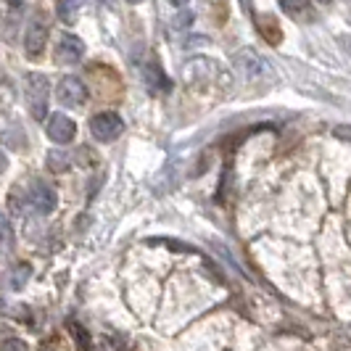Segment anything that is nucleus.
Instances as JSON below:
<instances>
[{
  "label": "nucleus",
  "mask_w": 351,
  "mask_h": 351,
  "mask_svg": "<svg viewBox=\"0 0 351 351\" xmlns=\"http://www.w3.org/2000/svg\"><path fill=\"white\" fill-rule=\"evenodd\" d=\"M130 3H141V0H130Z\"/></svg>",
  "instance_id": "nucleus-19"
},
{
  "label": "nucleus",
  "mask_w": 351,
  "mask_h": 351,
  "mask_svg": "<svg viewBox=\"0 0 351 351\" xmlns=\"http://www.w3.org/2000/svg\"><path fill=\"white\" fill-rule=\"evenodd\" d=\"M56 98H58V104L74 108V106H82L88 101V88L80 77H64L56 88Z\"/></svg>",
  "instance_id": "nucleus-3"
},
{
  "label": "nucleus",
  "mask_w": 351,
  "mask_h": 351,
  "mask_svg": "<svg viewBox=\"0 0 351 351\" xmlns=\"http://www.w3.org/2000/svg\"><path fill=\"white\" fill-rule=\"evenodd\" d=\"M282 11H288L291 16L309 19L312 16V3L309 0H280Z\"/></svg>",
  "instance_id": "nucleus-9"
},
{
  "label": "nucleus",
  "mask_w": 351,
  "mask_h": 351,
  "mask_svg": "<svg viewBox=\"0 0 351 351\" xmlns=\"http://www.w3.org/2000/svg\"><path fill=\"white\" fill-rule=\"evenodd\" d=\"M48 93H51V85L43 74L27 77V101H29V111L35 119H45L48 114Z\"/></svg>",
  "instance_id": "nucleus-1"
},
{
  "label": "nucleus",
  "mask_w": 351,
  "mask_h": 351,
  "mask_svg": "<svg viewBox=\"0 0 351 351\" xmlns=\"http://www.w3.org/2000/svg\"><path fill=\"white\" fill-rule=\"evenodd\" d=\"M29 206L37 214H51L56 209V191L48 188L45 182H32V188H29Z\"/></svg>",
  "instance_id": "nucleus-6"
},
{
  "label": "nucleus",
  "mask_w": 351,
  "mask_h": 351,
  "mask_svg": "<svg viewBox=\"0 0 351 351\" xmlns=\"http://www.w3.org/2000/svg\"><path fill=\"white\" fill-rule=\"evenodd\" d=\"M69 330H71V335H74V338H80V346H82V349H90V338L85 335V330H82L80 325L69 322Z\"/></svg>",
  "instance_id": "nucleus-14"
},
{
  "label": "nucleus",
  "mask_w": 351,
  "mask_h": 351,
  "mask_svg": "<svg viewBox=\"0 0 351 351\" xmlns=\"http://www.w3.org/2000/svg\"><path fill=\"white\" fill-rule=\"evenodd\" d=\"M172 3H175L177 8H180V5H188V0H172Z\"/></svg>",
  "instance_id": "nucleus-18"
},
{
  "label": "nucleus",
  "mask_w": 351,
  "mask_h": 351,
  "mask_svg": "<svg viewBox=\"0 0 351 351\" xmlns=\"http://www.w3.org/2000/svg\"><path fill=\"white\" fill-rule=\"evenodd\" d=\"M11 246H14V228H11L8 217L0 214V254L11 251Z\"/></svg>",
  "instance_id": "nucleus-10"
},
{
  "label": "nucleus",
  "mask_w": 351,
  "mask_h": 351,
  "mask_svg": "<svg viewBox=\"0 0 351 351\" xmlns=\"http://www.w3.org/2000/svg\"><path fill=\"white\" fill-rule=\"evenodd\" d=\"M124 130V122L119 114H114V111H104V114H95L93 119H90V132H93V138L101 143H111L117 141L119 135H122Z\"/></svg>",
  "instance_id": "nucleus-2"
},
{
  "label": "nucleus",
  "mask_w": 351,
  "mask_h": 351,
  "mask_svg": "<svg viewBox=\"0 0 351 351\" xmlns=\"http://www.w3.org/2000/svg\"><path fill=\"white\" fill-rule=\"evenodd\" d=\"M143 74H145V80H148V85H154V88H164V90L169 88V85L164 82V80H167V77H164V71L156 69V64H154V61H151V64H148V66L143 69Z\"/></svg>",
  "instance_id": "nucleus-11"
},
{
  "label": "nucleus",
  "mask_w": 351,
  "mask_h": 351,
  "mask_svg": "<svg viewBox=\"0 0 351 351\" xmlns=\"http://www.w3.org/2000/svg\"><path fill=\"white\" fill-rule=\"evenodd\" d=\"M45 40H48V29H45L40 21H35V24H29V27H27V35H24V48H27V53H29V56H40V53H43V48H45Z\"/></svg>",
  "instance_id": "nucleus-7"
},
{
  "label": "nucleus",
  "mask_w": 351,
  "mask_h": 351,
  "mask_svg": "<svg viewBox=\"0 0 351 351\" xmlns=\"http://www.w3.org/2000/svg\"><path fill=\"white\" fill-rule=\"evenodd\" d=\"M45 130H48V138L53 143H71L77 135V124L71 122L66 114H53L45 124Z\"/></svg>",
  "instance_id": "nucleus-5"
},
{
  "label": "nucleus",
  "mask_w": 351,
  "mask_h": 351,
  "mask_svg": "<svg viewBox=\"0 0 351 351\" xmlns=\"http://www.w3.org/2000/svg\"><path fill=\"white\" fill-rule=\"evenodd\" d=\"M5 167H8V158H5V154L0 151V172H5Z\"/></svg>",
  "instance_id": "nucleus-17"
},
{
  "label": "nucleus",
  "mask_w": 351,
  "mask_h": 351,
  "mask_svg": "<svg viewBox=\"0 0 351 351\" xmlns=\"http://www.w3.org/2000/svg\"><path fill=\"white\" fill-rule=\"evenodd\" d=\"M0 349H27V343H24V341H16V338H8V341H3V343H0Z\"/></svg>",
  "instance_id": "nucleus-16"
},
{
  "label": "nucleus",
  "mask_w": 351,
  "mask_h": 351,
  "mask_svg": "<svg viewBox=\"0 0 351 351\" xmlns=\"http://www.w3.org/2000/svg\"><path fill=\"white\" fill-rule=\"evenodd\" d=\"M333 135L338 138V141L351 143V127H346V124H341V127H335V130H333Z\"/></svg>",
  "instance_id": "nucleus-15"
},
{
  "label": "nucleus",
  "mask_w": 351,
  "mask_h": 351,
  "mask_svg": "<svg viewBox=\"0 0 351 351\" xmlns=\"http://www.w3.org/2000/svg\"><path fill=\"white\" fill-rule=\"evenodd\" d=\"M322 3H328V0H322Z\"/></svg>",
  "instance_id": "nucleus-20"
},
{
  "label": "nucleus",
  "mask_w": 351,
  "mask_h": 351,
  "mask_svg": "<svg viewBox=\"0 0 351 351\" xmlns=\"http://www.w3.org/2000/svg\"><path fill=\"white\" fill-rule=\"evenodd\" d=\"M235 66L243 71L246 77H256L259 71H264V64L259 61V56L254 51H241L235 53Z\"/></svg>",
  "instance_id": "nucleus-8"
},
{
  "label": "nucleus",
  "mask_w": 351,
  "mask_h": 351,
  "mask_svg": "<svg viewBox=\"0 0 351 351\" xmlns=\"http://www.w3.org/2000/svg\"><path fill=\"white\" fill-rule=\"evenodd\" d=\"M29 272H32V269H29V264H19L16 272H14V288H21L24 282L29 280Z\"/></svg>",
  "instance_id": "nucleus-13"
},
{
  "label": "nucleus",
  "mask_w": 351,
  "mask_h": 351,
  "mask_svg": "<svg viewBox=\"0 0 351 351\" xmlns=\"http://www.w3.org/2000/svg\"><path fill=\"white\" fill-rule=\"evenodd\" d=\"M48 167H51V172H66L69 169V156L64 151H51L48 154Z\"/></svg>",
  "instance_id": "nucleus-12"
},
{
  "label": "nucleus",
  "mask_w": 351,
  "mask_h": 351,
  "mask_svg": "<svg viewBox=\"0 0 351 351\" xmlns=\"http://www.w3.org/2000/svg\"><path fill=\"white\" fill-rule=\"evenodd\" d=\"M53 56H56L58 64H77V61H82V56H85V43L77 35H61L58 43H56Z\"/></svg>",
  "instance_id": "nucleus-4"
}]
</instances>
